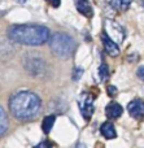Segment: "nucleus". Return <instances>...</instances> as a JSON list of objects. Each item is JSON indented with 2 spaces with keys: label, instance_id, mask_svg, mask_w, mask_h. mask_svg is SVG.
Here are the masks:
<instances>
[{
  "label": "nucleus",
  "instance_id": "f257e3e1",
  "mask_svg": "<svg viewBox=\"0 0 144 148\" xmlns=\"http://www.w3.org/2000/svg\"><path fill=\"white\" fill-rule=\"evenodd\" d=\"M9 109L13 117L20 121H31L39 114L42 101L36 94L31 91H20L9 100Z\"/></svg>",
  "mask_w": 144,
  "mask_h": 148
},
{
  "label": "nucleus",
  "instance_id": "f03ea898",
  "mask_svg": "<svg viewBox=\"0 0 144 148\" xmlns=\"http://www.w3.org/2000/svg\"><path fill=\"white\" fill-rule=\"evenodd\" d=\"M8 36L13 43L23 44V46H42L49 38V30L46 26L35 25V23H25V25H14L9 27Z\"/></svg>",
  "mask_w": 144,
  "mask_h": 148
},
{
  "label": "nucleus",
  "instance_id": "7ed1b4c3",
  "mask_svg": "<svg viewBox=\"0 0 144 148\" xmlns=\"http://www.w3.org/2000/svg\"><path fill=\"white\" fill-rule=\"evenodd\" d=\"M49 39V48L52 53L56 57L62 60H66L72 57V55L75 51V40L70 35L64 33H55L51 35Z\"/></svg>",
  "mask_w": 144,
  "mask_h": 148
},
{
  "label": "nucleus",
  "instance_id": "20e7f679",
  "mask_svg": "<svg viewBox=\"0 0 144 148\" xmlns=\"http://www.w3.org/2000/svg\"><path fill=\"white\" fill-rule=\"evenodd\" d=\"M23 64L25 69L34 77L42 74L46 69V62L40 56H38V53H27L23 59Z\"/></svg>",
  "mask_w": 144,
  "mask_h": 148
},
{
  "label": "nucleus",
  "instance_id": "39448f33",
  "mask_svg": "<svg viewBox=\"0 0 144 148\" xmlns=\"http://www.w3.org/2000/svg\"><path fill=\"white\" fill-rule=\"evenodd\" d=\"M78 107H79V110L85 117V120H90L93 113V99L91 97V95L87 92H83L78 99Z\"/></svg>",
  "mask_w": 144,
  "mask_h": 148
},
{
  "label": "nucleus",
  "instance_id": "423d86ee",
  "mask_svg": "<svg viewBox=\"0 0 144 148\" xmlns=\"http://www.w3.org/2000/svg\"><path fill=\"white\" fill-rule=\"evenodd\" d=\"M106 30H108L106 35L113 39L116 43H118V42L121 43L124 40V38H125L124 30H122V27L117 22H114V21H106Z\"/></svg>",
  "mask_w": 144,
  "mask_h": 148
},
{
  "label": "nucleus",
  "instance_id": "0eeeda50",
  "mask_svg": "<svg viewBox=\"0 0 144 148\" xmlns=\"http://www.w3.org/2000/svg\"><path fill=\"white\" fill-rule=\"evenodd\" d=\"M101 42H103L104 48H105V51H106V53L108 55H111L112 57H116V56H118L119 55L118 44H117L112 38H109V36L106 35V33L101 34Z\"/></svg>",
  "mask_w": 144,
  "mask_h": 148
},
{
  "label": "nucleus",
  "instance_id": "6e6552de",
  "mask_svg": "<svg viewBox=\"0 0 144 148\" xmlns=\"http://www.w3.org/2000/svg\"><path fill=\"white\" fill-rule=\"evenodd\" d=\"M127 110H129L130 116L134 118H140L143 116L144 107H143V100L142 99H135L129 103L127 105Z\"/></svg>",
  "mask_w": 144,
  "mask_h": 148
},
{
  "label": "nucleus",
  "instance_id": "1a4fd4ad",
  "mask_svg": "<svg viewBox=\"0 0 144 148\" xmlns=\"http://www.w3.org/2000/svg\"><path fill=\"white\" fill-rule=\"evenodd\" d=\"M75 8L85 17H92L93 10L88 0H75Z\"/></svg>",
  "mask_w": 144,
  "mask_h": 148
},
{
  "label": "nucleus",
  "instance_id": "9d476101",
  "mask_svg": "<svg viewBox=\"0 0 144 148\" xmlns=\"http://www.w3.org/2000/svg\"><path fill=\"white\" fill-rule=\"evenodd\" d=\"M122 112H124V109H122L121 104H118V103H111V104L106 105L105 108V114L108 118H112V120H116V118H118L119 116L122 114Z\"/></svg>",
  "mask_w": 144,
  "mask_h": 148
},
{
  "label": "nucleus",
  "instance_id": "9b49d317",
  "mask_svg": "<svg viewBox=\"0 0 144 148\" xmlns=\"http://www.w3.org/2000/svg\"><path fill=\"white\" fill-rule=\"evenodd\" d=\"M100 133L105 139H114L117 136L116 129L111 122H104L100 127Z\"/></svg>",
  "mask_w": 144,
  "mask_h": 148
},
{
  "label": "nucleus",
  "instance_id": "f8f14e48",
  "mask_svg": "<svg viewBox=\"0 0 144 148\" xmlns=\"http://www.w3.org/2000/svg\"><path fill=\"white\" fill-rule=\"evenodd\" d=\"M111 5L118 12H125L130 8L131 5V0H112Z\"/></svg>",
  "mask_w": 144,
  "mask_h": 148
},
{
  "label": "nucleus",
  "instance_id": "ddd939ff",
  "mask_svg": "<svg viewBox=\"0 0 144 148\" xmlns=\"http://www.w3.org/2000/svg\"><path fill=\"white\" fill-rule=\"evenodd\" d=\"M8 130V116L5 110L0 107V136Z\"/></svg>",
  "mask_w": 144,
  "mask_h": 148
},
{
  "label": "nucleus",
  "instance_id": "4468645a",
  "mask_svg": "<svg viewBox=\"0 0 144 148\" xmlns=\"http://www.w3.org/2000/svg\"><path fill=\"white\" fill-rule=\"evenodd\" d=\"M55 120H56V117H55V116H48V117H46L43 120L42 127H43V131L46 134H48L49 131L52 130V127H53V125H55Z\"/></svg>",
  "mask_w": 144,
  "mask_h": 148
},
{
  "label": "nucleus",
  "instance_id": "2eb2a0df",
  "mask_svg": "<svg viewBox=\"0 0 144 148\" xmlns=\"http://www.w3.org/2000/svg\"><path fill=\"white\" fill-rule=\"evenodd\" d=\"M99 75H100L101 81H105V78L109 75V69L105 62H103V64L100 65V68H99Z\"/></svg>",
  "mask_w": 144,
  "mask_h": 148
},
{
  "label": "nucleus",
  "instance_id": "dca6fc26",
  "mask_svg": "<svg viewBox=\"0 0 144 148\" xmlns=\"http://www.w3.org/2000/svg\"><path fill=\"white\" fill-rule=\"evenodd\" d=\"M108 94H109V96H116V94H117L116 87H114V86H109L108 87Z\"/></svg>",
  "mask_w": 144,
  "mask_h": 148
},
{
  "label": "nucleus",
  "instance_id": "f3484780",
  "mask_svg": "<svg viewBox=\"0 0 144 148\" xmlns=\"http://www.w3.org/2000/svg\"><path fill=\"white\" fill-rule=\"evenodd\" d=\"M138 77H139V79L143 81V65H140V68L138 69Z\"/></svg>",
  "mask_w": 144,
  "mask_h": 148
},
{
  "label": "nucleus",
  "instance_id": "a211bd4d",
  "mask_svg": "<svg viewBox=\"0 0 144 148\" xmlns=\"http://www.w3.org/2000/svg\"><path fill=\"white\" fill-rule=\"evenodd\" d=\"M51 3H52V5H53L55 8H57V7H60V3H61V0H51Z\"/></svg>",
  "mask_w": 144,
  "mask_h": 148
},
{
  "label": "nucleus",
  "instance_id": "6ab92c4d",
  "mask_svg": "<svg viewBox=\"0 0 144 148\" xmlns=\"http://www.w3.org/2000/svg\"><path fill=\"white\" fill-rule=\"evenodd\" d=\"M5 13H7V12H5V10H0V17H3V16H4Z\"/></svg>",
  "mask_w": 144,
  "mask_h": 148
},
{
  "label": "nucleus",
  "instance_id": "aec40b11",
  "mask_svg": "<svg viewBox=\"0 0 144 148\" xmlns=\"http://www.w3.org/2000/svg\"><path fill=\"white\" fill-rule=\"evenodd\" d=\"M18 1H20V3H23V1H25V0H18Z\"/></svg>",
  "mask_w": 144,
  "mask_h": 148
}]
</instances>
